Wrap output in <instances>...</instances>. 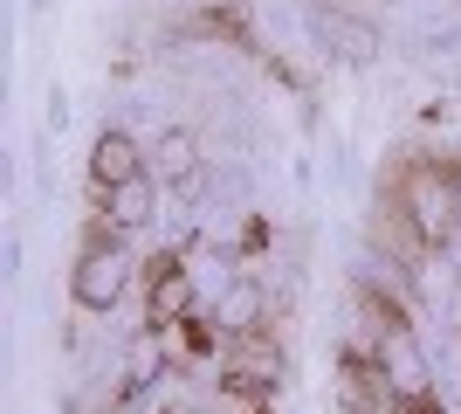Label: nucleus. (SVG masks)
<instances>
[{"instance_id": "nucleus-2", "label": "nucleus", "mask_w": 461, "mask_h": 414, "mask_svg": "<svg viewBox=\"0 0 461 414\" xmlns=\"http://www.w3.org/2000/svg\"><path fill=\"white\" fill-rule=\"evenodd\" d=\"M124 283H131V256H124V235H117L111 221H96L90 242H83L77 270H69V290H77L83 311H111L117 297H124Z\"/></svg>"}, {"instance_id": "nucleus-5", "label": "nucleus", "mask_w": 461, "mask_h": 414, "mask_svg": "<svg viewBox=\"0 0 461 414\" xmlns=\"http://www.w3.org/2000/svg\"><path fill=\"white\" fill-rule=\"evenodd\" d=\"M179 317H193L186 262H166V256H158V270H152V325L166 332V325H179Z\"/></svg>"}, {"instance_id": "nucleus-8", "label": "nucleus", "mask_w": 461, "mask_h": 414, "mask_svg": "<svg viewBox=\"0 0 461 414\" xmlns=\"http://www.w3.org/2000/svg\"><path fill=\"white\" fill-rule=\"evenodd\" d=\"M455 187H461V173H455Z\"/></svg>"}, {"instance_id": "nucleus-3", "label": "nucleus", "mask_w": 461, "mask_h": 414, "mask_svg": "<svg viewBox=\"0 0 461 414\" xmlns=\"http://www.w3.org/2000/svg\"><path fill=\"white\" fill-rule=\"evenodd\" d=\"M276 387H283V359L262 345V338H249V345H234L228 353V366H221V394L228 400H269Z\"/></svg>"}, {"instance_id": "nucleus-7", "label": "nucleus", "mask_w": 461, "mask_h": 414, "mask_svg": "<svg viewBox=\"0 0 461 414\" xmlns=\"http://www.w3.org/2000/svg\"><path fill=\"white\" fill-rule=\"evenodd\" d=\"M158 166H166V179H186L193 166H200V159H193V138H166V145H158Z\"/></svg>"}, {"instance_id": "nucleus-6", "label": "nucleus", "mask_w": 461, "mask_h": 414, "mask_svg": "<svg viewBox=\"0 0 461 414\" xmlns=\"http://www.w3.org/2000/svg\"><path fill=\"white\" fill-rule=\"evenodd\" d=\"M104 221H111L117 235H124V228H145V221H152V179L138 173V179H124V187H111V207H104Z\"/></svg>"}, {"instance_id": "nucleus-1", "label": "nucleus", "mask_w": 461, "mask_h": 414, "mask_svg": "<svg viewBox=\"0 0 461 414\" xmlns=\"http://www.w3.org/2000/svg\"><path fill=\"white\" fill-rule=\"evenodd\" d=\"M385 207H393V215H400L406 228L427 242V249H441V242L461 228V187H455V173H447V166H434V159L400 166V173H393Z\"/></svg>"}, {"instance_id": "nucleus-4", "label": "nucleus", "mask_w": 461, "mask_h": 414, "mask_svg": "<svg viewBox=\"0 0 461 414\" xmlns=\"http://www.w3.org/2000/svg\"><path fill=\"white\" fill-rule=\"evenodd\" d=\"M138 173H145V152H138L124 132H104V138H96V152H90V179L104 187V194H111V187H124V179H138Z\"/></svg>"}]
</instances>
